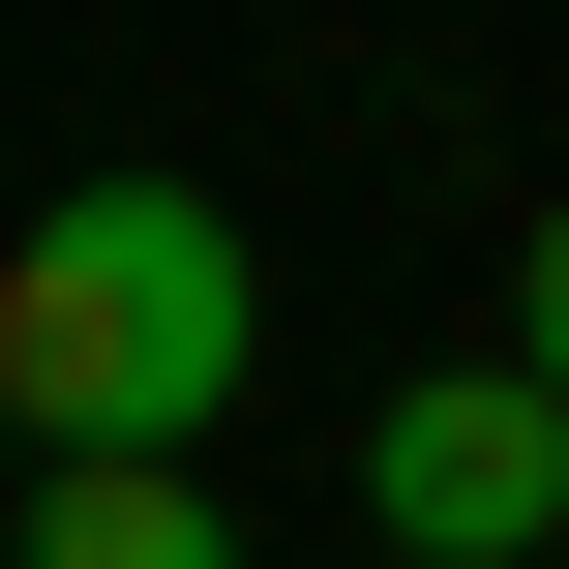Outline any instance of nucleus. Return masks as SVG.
<instances>
[{
	"instance_id": "7ed1b4c3",
	"label": "nucleus",
	"mask_w": 569,
	"mask_h": 569,
	"mask_svg": "<svg viewBox=\"0 0 569 569\" xmlns=\"http://www.w3.org/2000/svg\"><path fill=\"white\" fill-rule=\"evenodd\" d=\"M0 569H240L210 480H0Z\"/></svg>"
},
{
	"instance_id": "f257e3e1",
	"label": "nucleus",
	"mask_w": 569,
	"mask_h": 569,
	"mask_svg": "<svg viewBox=\"0 0 569 569\" xmlns=\"http://www.w3.org/2000/svg\"><path fill=\"white\" fill-rule=\"evenodd\" d=\"M240 360H270V270L210 180H60L0 240V450L180 480V450H240Z\"/></svg>"
},
{
	"instance_id": "f03ea898",
	"label": "nucleus",
	"mask_w": 569,
	"mask_h": 569,
	"mask_svg": "<svg viewBox=\"0 0 569 569\" xmlns=\"http://www.w3.org/2000/svg\"><path fill=\"white\" fill-rule=\"evenodd\" d=\"M360 540H390V569H510V540H569V420L510 390V360H420V390L360 420Z\"/></svg>"
},
{
	"instance_id": "20e7f679",
	"label": "nucleus",
	"mask_w": 569,
	"mask_h": 569,
	"mask_svg": "<svg viewBox=\"0 0 569 569\" xmlns=\"http://www.w3.org/2000/svg\"><path fill=\"white\" fill-rule=\"evenodd\" d=\"M510 390H540V420H569V210H540V240H510Z\"/></svg>"
}]
</instances>
